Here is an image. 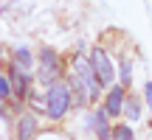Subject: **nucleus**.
Returning a JSON list of instances; mask_svg holds the SVG:
<instances>
[{
    "label": "nucleus",
    "mask_w": 152,
    "mask_h": 140,
    "mask_svg": "<svg viewBox=\"0 0 152 140\" xmlns=\"http://www.w3.org/2000/svg\"><path fill=\"white\" fill-rule=\"evenodd\" d=\"M68 109H71V87L62 84V81L48 84V92H45V112H48V118L59 121Z\"/></svg>",
    "instance_id": "1"
},
{
    "label": "nucleus",
    "mask_w": 152,
    "mask_h": 140,
    "mask_svg": "<svg viewBox=\"0 0 152 140\" xmlns=\"http://www.w3.org/2000/svg\"><path fill=\"white\" fill-rule=\"evenodd\" d=\"M73 76L82 81V87L87 90V98H90V104H96V101H99V92H102V81L96 79V73H93L90 62L76 56V59H73Z\"/></svg>",
    "instance_id": "2"
},
{
    "label": "nucleus",
    "mask_w": 152,
    "mask_h": 140,
    "mask_svg": "<svg viewBox=\"0 0 152 140\" xmlns=\"http://www.w3.org/2000/svg\"><path fill=\"white\" fill-rule=\"evenodd\" d=\"M90 67H93V73H96V79L102 81V87H107V84H113V79H115V70L113 65H110V59H107V53H104L102 48H93L90 51Z\"/></svg>",
    "instance_id": "3"
},
{
    "label": "nucleus",
    "mask_w": 152,
    "mask_h": 140,
    "mask_svg": "<svg viewBox=\"0 0 152 140\" xmlns=\"http://www.w3.org/2000/svg\"><path fill=\"white\" fill-rule=\"evenodd\" d=\"M56 70H59V65H56V53L51 48H42V51H39V70H37L39 81H42V84H54Z\"/></svg>",
    "instance_id": "4"
},
{
    "label": "nucleus",
    "mask_w": 152,
    "mask_h": 140,
    "mask_svg": "<svg viewBox=\"0 0 152 140\" xmlns=\"http://www.w3.org/2000/svg\"><path fill=\"white\" fill-rule=\"evenodd\" d=\"M87 132H93L99 140H107L110 135H113V129H110L107 123V112L104 109H93L90 118H87Z\"/></svg>",
    "instance_id": "5"
},
{
    "label": "nucleus",
    "mask_w": 152,
    "mask_h": 140,
    "mask_svg": "<svg viewBox=\"0 0 152 140\" xmlns=\"http://www.w3.org/2000/svg\"><path fill=\"white\" fill-rule=\"evenodd\" d=\"M124 101H127V95H124V87H113L110 90V95H107V101H104V112H107V118H118L121 112H124Z\"/></svg>",
    "instance_id": "6"
},
{
    "label": "nucleus",
    "mask_w": 152,
    "mask_h": 140,
    "mask_svg": "<svg viewBox=\"0 0 152 140\" xmlns=\"http://www.w3.org/2000/svg\"><path fill=\"white\" fill-rule=\"evenodd\" d=\"M34 132H37V118H34L31 112H26L20 118V126H17V137L20 140H31Z\"/></svg>",
    "instance_id": "7"
},
{
    "label": "nucleus",
    "mask_w": 152,
    "mask_h": 140,
    "mask_svg": "<svg viewBox=\"0 0 152 140\" xmlns=\"http://www.w3.org/2000/svg\"><path fill=\"white\" fill-rule=\"evenodd\" d=\"M11 81H14V87H11V92H14L17 98H26L28 95V79H26V70H11Z\"/></svg>",
    "instance_id": "8"
},
{
    "label": "nucleus",
    "mask_w": 152,
    "mask_h": 140,
    "mask_svg": "<svg viewBox=\"0 0 152 140\" xmlns=\"http://www.w3.org/2000/svg\"><path fill=\"white\" fill-rule=\"evenodd\" d=\"M14 65H17V70H31V51L17 48L14 51Z\"/></svg>",
    "instance_id": "9"
},
{
    "label": "nucleus",
    "mask_w": 152,
    "mask_h": 140,
    "mask_svg": "<svg viewBox=\"0 0 152 140\" xmlns=\"http://www.w3.org/2000/svg\"><path fill=\"white\" fill-rule=\"evenodd\" d=\"M124 115H127L130 121H138V118H141V104H138V98L124 101Z\"/></svg>",
    "instance_id": "10"
},
{
    "label": "nucleus",
    "mask_w": 152,
    "mask_h": 140,
    "mask_svg": "<svg viewBox=\"0 0 152 140\" xmlns=\"http://www.w3.org/2000/svg\"><path fill=\"white\" fill-rule=\"evenodd\" d=\"M110 137H113V140H135L130 126H118V129H113V135H110Z\"/></svg>",
    "instance_id": "11"
},
{
    "label": "nucleus",
    "mask_w": 152,
    "mask_h": 140,
    "mask_svg": "<svg viewBox=\"0 0 152 140\" xmlns=\"http://www.w3.org/2000/svg\"><path fill=\"white\" fill-rule=\"evenodd\" d=\"M9 95H11V81L0 73V101H3V98H9Z\"/></svg>",
    "instance_id": "12"
},
{
    "label": "nucleus",
    "mask_w": 152,
    "mask_h": 140,
    "mask_svg": "<svg viewBox=\"0 0 152 140\" xmlns=\"http://www.w3.org/2000/svg\"><path fill=\"white\" fill-rule=\"evenodd\" d=\"M130 76H132V67L124 62V65H121V87H127V84H130Z\"/></svg>",
    "instance_id": "13"
},
{
    "label": "nucleus",
    "mask_w": 152,
    "mask_h": 140,
    "mask_svg": "<svg viewBox=\"0 0 152 140\" xmlns=\"http://www.w3.org/2000/svg\"><path fill=\"white\" fill-rule=\"evenodd\" d=\"M144 95H147V107L152 109V84H144Z\"/></svg>",
    "instance_id": "14"
}]
</instances>
